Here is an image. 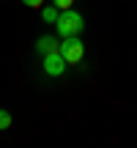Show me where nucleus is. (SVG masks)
Here are the masks:
<instances>
[{"instance_id":"3","label":"nucleus","mask_w":137,"mask_h":148,"mask_svg":"<svg viewBox=\"0 0 137 148\" xmlns=\"http://www.w3.org/2000/svg\"><path fill=\"white\" fill-rule=\"evenodd\" d=\"M44 71H47L49 77H60V74L66 71V60H63V55H60L58 49L44 55Z\"/></svg>"},{"instance_id":"5","label":"nucleus","mask_w":137,"mask_h":148,"mask_svg":"<svg viewBox=\"0 0 137 148\" xmlns=\"http://www.w3.org/2000/svg\"><path fill=\"white\" fill-rule=\"evenodd\" d=\"M58 16H60V8H58V5H41V19L44 22H52V25H55V22H58Z\"/></svg>"},{"instance_id":"7","label":"nucleus","mask_w":137,"mask_h":148,"mask_svg":"<svg viewBox=\"0 0 137 148\" xmlns=\"http://www.w3.org/2000/svg\"><path fill=\"white\" fill-rule=\"evenodd\" d=\"M22 3H25L27 8H41V5H44V0H22Z\"/></svg>"},{"instance_id":"4","label":"nucleus","mask_w":137,"mask_h":148,"mask_svg":"<svg viewBox=\"0 0 137 148\" xmlns=\"http://www.w3.org/2000/svg\"><path fill=\"white\" fill-rule=\"evenodd\" d=\"M55 49H58V41H55V36H41V38L36 41V52L41 55V58H44L47 52H55Z\"/></svg>"},{"instance_id":"2","label":"nucleus","mask_w":137,"mask_h":148,"mask_svg":"<svg viewBox=\"0 0 137 148\" xmlns=\"http://www.w3.org/2000/svg\"><path fill=\"white\" fill-rule=\"evenodd\" d=\"M58 52L63 55L66 63H79L85 58V44L79 41V36H66L63 41L58 44Z\"/></svg>"},{"instance_id":"1","label":"nucleus","mask_w":137,"mask_h":148,"mask_svg":"<svg viewBox=\"0 0 137 148\" xmlns=\"http://www.w3.org/2000/svg\"><path fill=\"white\" fill-rule=\"evenodd\" d=\"M55 30H58L63 38L66 36H79V33L85 30L82 14L74 11V8H63V11H60V16H58V22H55Z\"/></svg>"},{"instance_id":"6","label":"nucleus","mask_w":137,"mask_h":148,"mask_svg":"<svg viewBox=\"0 0 137 148\" xmlns=\"http://www.w3.org/2000/svg\"><path fill=\"white\" fill-rule=\"evenodd\" d=\"M8 126H11V112L0 107V129H8Z\"/></svg>"},{"instance_id":"8","label":"nucleus","mask_w":137,"mask_h":148,"mask_svg":"<svg viewBox=\"0 0 137 148\" xmlns=\"http://www.w3.org/2000/svg\"><path fill=\"white\" fill-rule=\"evenodd\" d=\"M52 3L58 5L60 11H63V8H71V3H74V0H52Z\"/></svg>"}]
</instances>
